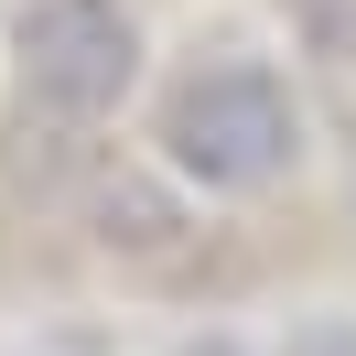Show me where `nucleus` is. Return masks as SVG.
Segmentation results:
<instances>
[{
    "label": "nucleus",
    "mask_w": 356,
    "mask_h": 356,
    "mask_svg": "<svg viewBox=\"0 0 356 356\" xmlns=\"http://www.w3.org/2000/svg\"><path fill=\"white\" fill-rule=\"evenodd\" d=\"M33 87L54 97V108H108L119 87H130V22H119L108 0H54V11H33Z\"/></svg>",
    "instance_id": "nucleus-2"
},
{
    "label": "nucleus",
    "mask_w": 356,
    "mask_h": 356,
    "mask_svg": "<svg viewBox=\"0 0 356 356\" xmlns=\"http://www.w3.org/2000/svg\"><path fill=\"white\" fill-rule=\"evenodd\" d=\"M173 152L205 184H270L291 162V97L259 65H216L173 97Z\"/></svg>",
    "instance_id": "nucleus-1"
}]
</instances>
